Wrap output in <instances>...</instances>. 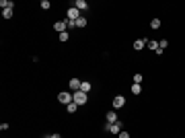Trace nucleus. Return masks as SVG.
Here are the masks:
<instances>
[{
	"label": "nucleus",
	"mask_w": 185,
	"mask_h": 138,
	"mask_svg": "<svg viewBox=\"0 0 185 138\" xmlns=\"http://www.w3.org/2000/svg\"><path fill=\"white\" fill-rule=\"evenodd\" d=\"M87 95H89V93H85V91H74L72 93V101H74L76 105H87V101H89Z\"/></svg>",
	"instance_id": "obj_1"
},
{
	"label": "nucleus",
	"mask_w": 185,
	"mask_h": 138,
	"mask_svg": "<svg viewBox=\"0 0 185 138\" xmlns=\"http://www.w3.org/2000/svg\"><path fill=\"white\" fill-rule=\"evenodd\" d=\"M80 17H82V15H80V10H78V8H76L74 4H72V6L68 8V17H66V19H68V21H74V23H76V21H78Z\"/></svg>",
	"instance_id": "obj_2"
},
{
	"label": "nucleus",
	"mask_w": 185,
	"mask_h": 138,
	"mask_svg": "<svg viewBox=\"0 0 185 138\" xmlns=\"http://www.w3.org/2000/svg\"><path fill=\"white\" fill-rule=\"evenodd\" d=\"M121 128H124V124H121L119 120H117L115 124H105V130H107V132H111V134H119V132H121Z\"/></svg>",
	"instance_id": "obj_3"
},
{
	"label": "nucleus",
	"mask_w": 185,
	"mask_h": 138,
	"mask_svg": "<svg viewBox=\"0 0 185 138\" xmlns=\"http://www.w3.org/2000/svg\"><path fill=\"white\" fill-rule=\"evenodd\" d=\"M58 101H60V103H64V105L72 103V93H68V91H62V93H58Z\"/></svg>",
	"instance_id": "obj_4"
},
{
	"label": "nucleus",
	"mask_w": 185,
	"mask_h": 138,
	"mask_svg": "<svg viewBox=\"0 0 185 138\" xmlns=\"http://www.w3.org/2000/svg\"><path fill=\"white\" fill-rule=\"evenodd\" d=\"M111 105H113V109H121V107L126 105V97H124V95L113 97V103H111Z\"/></svg>",
	"instance_id": "obj_5"
},
{
	"label": "nucleus",
	"mask_w": 185,
	"mask_h": 138,
	"mask_svg": "<svg viewBox=\"0 0 185 138\" xmlns=\"http://www.w3.org/2000/svg\"><path fill=\"white\" fill-rule=\"evenodd\" d=\"M53 31H58V33L68 31V21H58V23H53Z\"/></svg>",
	"instance_id": "obj_6"
},
{
	"label": "nucleus",
	"mask_w": 185,
	"mask_h": 138,
	"mask_svg": "<svg viewBox=\"0 0 185 138\" xmlns=\"http://www.w3.org/2000/svg\"><path fill=\"white\" fill-rule=\"evenodd\" d=\"M105 120H107V124H115L117 122V113L115 111H107L105 113Z\"/></svg>",
	"instance_id": "obj_7"
},
{
	"label": "nucleus",
	"mask_w": 185,
	"mask_h": 138,
	"mask_svg": "<svg viewBox=\"0 0 185 138\" xmlns=\"http://www.w3.org/2000/svg\"><path fill=\"white\" fill-rule=\"evenodd\" d=\"M74 6H76V8H78L80 12H85V10L89 8V4H87V0H76V2H74Z\"/></svg>",
	"instance_id": "obj_8"
},
{
	"label": "nucleus",
	"mask_w": 185,
	"mask_h": 138,
	"mask_svg": "<svg viewBox=\"0 0 185 138\" xmlns=\"http://www.w3.org/2000/svg\"><path fill=\"white\" fill-rule=\"evenodd\" d=\"M80 85H82V81H78V78H70V89H72V91H80Z\"/></svg>",
	"instance_id": "obj_9"
},
{
	"label": "nucleus",
	"mask_w": 185,
	"mask_h": 138,
	"mask_svg": "<svg viewBox=\"0 0 185 138\" xmlns=\"http://www.w3.org/2000/svg\"><path fill=\"white\" fill-rule=\"evenodd\" d=\"M146 44H148V39H136L134 41V49H142V47H146Z\"/></svg>",
	"instance_id": "obj_10"
},
{
	"label": "nucleus",
	"mask_w": 185,
	"mask_h": 138,
	"mask_svg": "<svg viewBox=\"0 0 185 138\" xmlns=\"http://www.w3.org/2000/svg\"><path fill=\"white\" fill-rule=\"evenodd\" d=\"M148 49H152V52H158V41H154V39H148Z\"/></svg>",
	"instance_id": "obj_11"
},
{
	"label": "nucleus",
	"mask_w": 185,
	"mask_h": 138,
	"mask_svg": "<svg viewBox=\"0 0 185 138\" xmlns=\"http://www.w3.org/2000/svg\"><path fill=\"white\" fill-rule=\"evenodd\" d=\"M0 6H2V10H6V8H12L14 4H12V0H0Z\"/></svg>",
	"instance_id": "obj_12"
},
{
	"label": "nucleus",
	"mask_w": 185,
	"mask_h": 138,
	"mask_svg": "<svg viewBox=\"0 0 185 138\" xmlns=\"http://www.w3.org/2000/svg\"><path fill=\"white\" fill-rule=\"evenodd\" d=\"M92 87H91V83H89V81H82V85H80V91H85V93H89L91 91Z\"/></svg>",
	"instance_id": "obj_13"
},
{
	"label": "nucleus",
	"mask_w": 185,
	"mask_h": 138,
	"mask_svg": "<svg viewBox=\"0 0 185 138\" xmlns=\"http://www.w3.org/2000/svg\"><path fill=\"white\" fill-rule=\"evenodd\" d=\"M66 109H68V113H74V111L78 109V105H76L74 101H72V103H68V105H66Z\"/></svg>",
	"instance_id": "obj_14"
},
{
	"label": "nucleus",
	"mask_w": 185,
	"mask_h": 138,
	"mask_svg": "<svg viewBox=\"0 0 185 138\" xmlns=\"http://www.w3.org/2000/svg\"><path fill=\"white\" fill-rule=\"evenodd\" d=\"M76 27H80V29H82V27H87V17H80V19L76 21Z\"/></svg>",
	"instance_id": "obj_15"
},
{
	"label": "nucleus",
	"mask_w": 185,
	"mask_h": 138,
	"mask_svg": "<svg viewBox=\"0 0 185 138\" xmlns=\"http://www.w3.org/2000/svg\"><path fill=\"white\" fill-rule=\"evenodd\" d=\"M150 27L152 29H160V19H152L150 21Z\"/></svg>",
	"instance_id": "obj_16"
},
{
	"label": "nucleus",
	"mask_w": 185,
	"mask_h": 138,
	"mask_svg": "<svg viewBox=\"0 0 185 138\" xmlns=\"http://www.w3.org/2000/svg\"><path fill=\"white\" fill-rule=\"evenodd\" d=\"M130 91L134 93V95H140V93H142V87H140V85H136V83H134V85H132V89H130Z\"/></svg>",
	"instance_id": "obj_17"
},
{
	"label": "nucleus",
	"mask_w": 185,
	"mask_h": 138,
	"mask_svg": "<svg viewBox=\"0 0 185 138\" xmlns=\"http://www.w3.org/2000/svg\"><path fill=\"white\" fill-rule=\"evenodd\" d=\"M165 47H169V41H167V39H160V41H158V49L163 52Z\"/></svg>",
	"instance_id": "obj_18"
},
{
	"label": "nucleus",
	"mask_w": 185,
	"mask_h": 138,
	"mask_svg": "<svg viewBox=\"0 0 185 138\" xmlns=\"http://www.w3.org/2000/svg\"><path fill=\"white\" fill-rule=\"evenodd\" d=\"M2 17H4V19H10V17H12V8H6V10H2Z\"/></svg>",
	"instance_id": "obj_19"
},
{
	"label": "nucleus",
	"mask_w": 185,
	"mask_h": 138,
	"mask_svg": "<svg viewBox=\"0 0 185 138\" xmlns=\"http://www.w3.org/2000/svg\"><path fill=\"white\" fill-rule=\"evenodd\" d=\"M134 83H136V85H140V83H142V74H140V72H136V74H134Z\"/></svg>",
	"instance_id": "obj_20"
},
{
	"label": "nucleus",
	"mask_w": 185,
	"mask_h": 138,
	"mask_svg": "<svg viewBox=\"0 0 185 138\" xmlns=\"http://www.w3.org/2000/svg\"><path fill=\"white\" fill-rule=\"evenodd\" d=\"M49 6H51V4H49V0H41V8H43V10H47Z\"/></svg>",
	"instance_id": "obj_21"
},
{
	"label": "nucleus",
	"mask_w": 185,
	"mask_h": 138,
	"mask_svg": "<svg viewBox=\"0 0 185 138\" xmlns=\"http://www.w3.org/2000/svg\"><path fill=\"white\" fill-rule=\"evenodd\" d=\"M60 41H68V31H64V33H60Z\"/></svg>",
	"instance_id": "obj_22"
},
{
	"label": "nucleus",
	"mask_w": 185,
	"mask_h": 138,
	"mask_svg": "<svg viewBox=\"0 0 185 138\" xmlns=\"http://www.w3.org/2000/svg\"><path fill=\"white\" fill-rule=\"evenodd\" d=\"M66 21H68V19H66ZM74 27H76V23H74V21H68V31H72Z\"/></svg>",
	"instance_id": "obj_23"
},
{
	"label": "nucleus",
	"mask_w": 185,
	"mask_h": 138,
	"mask_svg": "<svg viewBox=\"0 0 185 138\" xmlns=\"http://www.w3.org/2000/svg\"><path fill=\"white\" fill-rule=\"evenodd\" d=\"M117 136H119V138H130V134H128V132H126V130H121V132H119V134H117Z\"/></svg>",
	"instance_id": "obj_24"
},
{
	"label": "nucleus",
	"mask_w": 185,
	"mask_h": 138,
	"mask_svg": "<svg viewBox=\"0 0 185 138\" xmlns=\"http://www.w3.org/2000/svg\"><path fill=\"white\" fill-rule=\"evenodd\" d=\"M51 138H62V136H60V134H53V136H51Z\"/></svg>",
	"instance_id": "obj_25"
},
{
	"label": "nucleus",
	"mask_w": 185,
	"mask_h": 138,
	"mask_svg": "<svg viewBox=\"0 0 185 138\" xmlns=\"http://www.w3.org/2000/svg\"><path fill=\"white\" fill-rule=\"evenodd\" d=\"M43 138H51V136H43Z\"/></svg>",
	"instance_id": "obj_26"
}]
</instances>
